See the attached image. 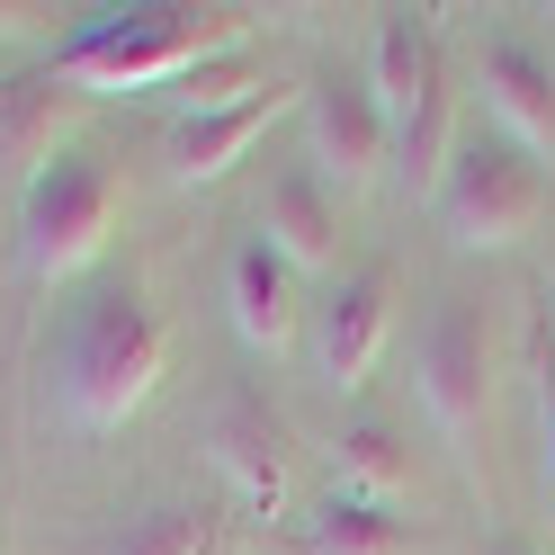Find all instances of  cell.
<instances>
[{
  "instance_id": "13",
  "label": "cell",
  "mask_w": 555,
  "mask_h": 555,
  "mask_svg": "<svg viewBox=\"0 0 555 555\" xmlns=\"http://www.w3.org/2000/svg\"><path fill=\"white\" fill-rule=\"evenodd\" d=\"M439 81L448 73H439L430 18L422 10H386V18H376V54H367V90H376V108H386V126H403Z\"/></svg>"
},
{
  "instance_id": "17",
  "label": "cell",
  "mask_w": 555,
  "mask_h": 555,
  "mask_svg": "<svg viewBox=\"0 0 555 555\" xmlns=\"http://www.w3.org/2000/svg\"><path fill=\"white\" fill-rule=\"evenodd\" d=\"M216 538H224V519L206 502H162V511H134L99 555H216Z\"/></svg>"
},
{
  "instance_id": "14",
  "label": "cell",
  "mask_w": 555,
  "mask_h": 555,
  "mask_svg": "<svg viewBox=\"0 0 555 555\" xmlns=\"http://www.w3.org/2000/svg\"><path fill=\"white\" fill-rule=\"evenodd\" d=\"M81 108H90V90L54 81V73H18V81H0V162L46 170V162L63 153V126H73Z\"/></svg>"
},
{
  "instance_id": "19",
  "label": "cell",
  "mask_w": 555,
  "mask_h": 555,
  "mask_svg": "<svg viewBox=\"0 0 555 555\" xmlns=\"http://www.w3.org/2000/svg\"><path fill=\"white\" fill-rule=\"evenodd\" d=\"M483 555H529V546H519V538H493V546H483Z\"/></svg>"
},
{
  "instance_id": "11",
  "label": "cell",
  "mask_w": 555,
  "mask_h": 555,
  "mask_svg": "<svg viewBox=\"0 0 555 555\" xmlns=\"http://www.w3.org/2000/svg\"><path fill=\"white\" fill-rule=\"evenodd\" d=\"M206 448H216V466L233 475V493L251 511L287 502V430H278V412L260 395H224L216 422H206Z\"/></svg>"
},
{
  "instance_id": "8",
  "label": "cell",
  "mask_w": 555,
  "mask_h": 555,
  "mask_svg": "<svg viewBox=\"0 0 555 555\" xmlns=\"http://www.w3.org/2000/svg\"><path fill=\"white\" fill-rule=\"evenodd\" d=\"M287 108H305V90H278V81H260L251 99H233V108H197V117H170V153H162V170H170V189H206V180H224L233 162H251V144L287 117Z\"/></svg>"
},
{
  "instance_id": "5",
  "label": "cell",
  "mask_w": 555,
  "mask_h": 555,
  "mask_svg": "<svg viewBox=\"0 0 555 555\" xmlns=\"http://www.w3.org/2000/svg\"><path fill=\"white\" fill-rule=\"evenodd\" d=\"M412 376H422V403L439 439L466 457V475L483 483V403H493V350H483V314L466 296H448L439 314L422 323V350H412Z\"/></svg>"
},
{
  "instance_id": "16",
  "label": "cell",
  "mask_w": 555,
  "mask_h": 555,
  "mask_svg": "<svg viewBox=\"0 0 555 555\" xmlns=\"http://www.w3.org/2000/svg\"><path fill=\"white\" fill-rule=\"evenodd\" d=\"M332 475H340V493H367V502H395L403 483H412V448L395 422H350L332 439Z\"/></svg>"
},
{
  "instance_id": "18",
  "label": "cell",
  "mask_w": 555,
  "mask_h": 555,
  "mask_svg": "<svg viewBox=\"0 0 555 555\" xmlns=\"http://www.w3.org/2000/svg\"><path fill=\"white\" fill-rule=\"evenodd\" d=\"M529 359H538V483L555 511V287H538L529 305Z\"/></svg>"
},
{
  "instance_id": "9",
  "label": "cell",
  "mask_w": 555,
  "mask_h": 555,
  "mask_svg": "<svg viewBox=\"0 0 555 555\" xmlns=\"http://www.w3.org/2000/svg\"><path fill=\"white\" fill-rule=\"evenodd\" d=\"M260 242H269L296 278L340 260V189L314 170V153L269 170V189H260Z\"/></svg>"
},
{
  "instance_id": "4",
  "label": "cell",
  "mask_w": 555,
  "mask_h": 555,
  "mask_svg": "<svg viewBox=\"0 0 555 555\" xmlns=\"http://www.w3.org/2000/svg\"><path fill=\"white\" fill-rule=\"evenodd\" d=\"M546 197H555V180H546V162L519 144V134L466 126L457 144H448L430 216H439V233L457 242V251H511L519 233L546 224Z\"/></svg>"
},
{
  "instance_id": "12",
  "label": "cell",
  "mask_w": 555,
  "mask_h": 555,
  "mask_svg": "<svg viewBox=\"0 0 555 555\" xmlns=\"http://www.w3.org/2000/svg\"><path fill=\"white\" fill-rule=\"evenodd\" d=\"M483 99L502 134H519L538 162L555 153V63L529 37H483Z\"/></svg>"
},
{
  "instance_id": "3",
  "label": "cell",
  "mask_w": 555,
  "mask_h": 555,
  "mask_svg": "<svg viewBox=\"0 0 555 555\" xmlns=\"http://www.w3.org/2000/svg\"><path fill=\"white\" fill-rule=\"evenodd\" d=\"M117 206H126V170H117V153L63 144L46 170H27V189H18V269L37 278V287L81 278L99 251H108Z\"/></svg>"
},
{
  "instance_id": "10",
  "label": "cell",
  "mask_w": 555,
  "mask_h": 555,
  "mask_svg": "<svg viewBox=\"0 0 555 555\" xmlns=\"http://www.w3.org/2000/svg\"><path fill=\"white\" fill-rule=\"evenodd\" d=\"M224 314H233V332L251 340L260 359H278L305 332V287H296V269L278 260L260 233H242L233 260H224Z\"/></svg>"
},
{
  "instance_id": "2",
  "label": "cell",
  "mask_w": 555,
  "mask_h": 555,
  "mask_svg": "<svg viewBox=\"0 0 555 555\" xmlns=\"http://www.w3.org/2000/svg\"><path fill=\"white\" fill-rule=\"evenodd\" d=\"M242 37H251V18L242 10H189V0H144V10H90L73 37H63L46 54L54 81L73 90H170L189 81L197 63L216 54H242Z\"/></svg>"
},
{
  "instance_id": "1",
  "label": "cell",
  "mask_w": 555,
  "mask_h": 555,
  "mask_svg": "<svg viewBox=\"0 0 555 555\" xmlns=\"http://www.w3.org/2000/svg\"><path fill=\"white\" fill-rule=\"evenodd\" d=\"M162 367H170V323L134 278H108L99 296H81L54 340V395L73 412V430H90V439L126 430L153 403Z\"/></svg>"
},
{
  "instance_id": "6",
  "label": "cell",
  "mask_w": 555,
  "mask_h": 555,
  "mask_svg": "<svg viewBox=\"0 0 555 555\" xmlns=\"http://www.w3.org/2000/svg\"><path fill=\"white\" fill-rule=\"evenodd\" d=\"M305 144H314V170L340 197L367 189L376 170L395 162V126H386V108H376L367 73H323L314 90H305Z\"/></svg>"
},
{
  "instance_id": "15",
  "label": "cell",
  "mask_w": 555,
  "mask_h": 555,
  "mask_svg": "<svg viewBox=\"0 0 555 555\" xmlns=\"http://www.w3.org/2000/svg\"><path fill=\"white\" fill-rule=\"evenodd\" d=\"M296 555H422L412 519H395V502H367V493H332L305 529H287Z\"/></svg>"
},
{
  "instance_id": "7",
  "label": "cell",
  "mask_w": 555,
  "mask_h": 555,
  "mask_svg": "<svg viewBox=\"0 0 555 555\" xmlns=\"http://www.w3.org/2000/svg\"><path fill=\"white\" fill-rule=\"evenodd\" d=\"M386 332H395V260L340 269L332 296H323V323H314V367H323V386H340V395L367 386Z\"/></svg>"
}]
</instances>
